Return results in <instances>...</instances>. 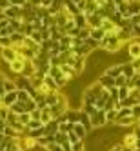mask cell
Segmentation results:
<instances>
[{"label":"cell","mask_w":140,"mask_h":151,"mask_svg":"<svg viewBox=\"0 0 140 151\" xmlns=\"http://www.w3.org/2000/svg\"><path fill=\"white\" fill-rule=\"evenodd\" d=\"M124 44L120 40H118L115 35H106L102 40H100V49H104V51H107V53H116V51H120V47H122Z\"/></svg>","instance_id":"1"},{"label":"cell","mask_w":140,"mask_h":151,"mask_svg":"<svg viewBox=\"0 0 140 151\" xmlns=\"http://www.w3.org/2000/svg\"><path fill=\"white\" fill-rule=\"evenodd\" d=\"M89 120H91V126H93V129L95 127H102L104 124H106V111H102V109H98L95 115H91L89 116Z\"/></svg>","instance_id":"2"},{"label":"cell","mask_w":140,"mask_h":151,"mask_svg":"<svg viewBox=\"0 0 140 151\" xmlns=\"http://www.w3.org/2000/svg\"><path fill=\"white\" fill-rule=\"evenodd\" d=\"M0 57H2V60H4V62H7V64H11L13 60H17V58H18L17 51H15L13 47H2V49H0Z\"/></svg>","instance_id":"3"},{"label":"cell","mask_w":140,"mask_h":151,"mask_svg":"<svg viewBox=\"0 0 140 151\" xmlns=\"http://www.w3.org/2000/svg\"><path fill=\"white\" fill-rule=\"evenodd\" d=\"M37 73V68L33 60H24V68H22V73H20V77H26V78H31L33 75Z\"/></svg>","instance_id":"4"},{"label":"cell","mask_w":140,"mask_h":151,"mask_svg":"<svg viewBox=\"0 0 140 151\" xmlns=\"http://www.w3.org/2000/svg\"><path fill=\"white\" fill-rule=\"evenodd\" d=\"M127 53H129V57H131V60L133 58H140V42L138 40H131V42H129Z\"/></svg>","instance_id":"5"},{"label":"cell","mask_w":140,"mask_h":151,"mask_svg":"<svg viewBox=\"0 0 140 151\" xmlns=\"http://www.w3.org/2000/svg\"><path fill=\"white\" fill-rule=\"evenodd\" d=\"M85 18H88V27H89V29H98V27L102 26V20H104L100 15H96V13L85 17Z\"/></svg>","instance_id":"6"},{"label":"cell","mask_w":140,"mask_h":151,"mask_svg":"<svg viewBox=\"0 0 140 151\" xmlns=\"http://www.w3.org/2000/svg\"><path fill=\"white\" fill-rule=\"evenodd\" d=\"M57 131H58V120H57V118H53V120H49L47 124H44V133L46 135L55 137Z\"/></svg>","instance_id":"7"},{"label":"cell","mask_w":140,"mask_h":151,"mask_svg":"<svg viewBox=\"0 0 140 151\" xmlns=\"http://www.w3.org/2000/svg\"><path fill=\"white\" fill-rule=\"evenodd\" d=\"M20 9L22 7H17V6H9L7 9H4V17L9 18V20H15V18H20Z\"/></svg>","instance_id":"8"},{"label":"cell","mask_w":140,"mask_h":151,"mask_svg":"<svg viewBox=\"0 0 140 151\" xmlns=\"http://www.w3.org/2000/svg\"><path fill=\"white\" fill-rule=\"evenodd\" d=\"M44 77H46V75H42V73H38V71H37V73L33 75V77L29 78V84H31V88H33L35 91L40 88L42 84H44Z\"/></svg>","instance_id":"9"},{"label":"cell","mask_w":140,"mask_h":151,"mask_svg":"<svg viewBox=\"0 0 140 151\" xmlns=\"http://www.w3.org/2000/svg\"><path fill=\"white\" fill-rule=\"evenodd\" d=\"M44 102H46L47 107L57 106V102H58V91H49V93H46L44 95Z\"/></svg>","instance_id":"10"},{"label":"cell","mask_w":140,"mask_h":151,"mask_svg":"<svg viewBox=\"0 0 140 151\" xmlns=\"http://www.w3.org/2000/svg\"><path fill=\"white\" fill-rule=\"evenodd\" d=\"M104 75H107V77H111V78L118 77V75H122V64H113V66H109V68L104 71Z\"/></svg>","instance_id":"11"},{"label":"cell","mask_w":140,"mask_h":151,"mask_svg":"<svg viewBox=\"0 0 140 151\" xmlns=\"http://www.w3.org/2000/svg\"><path fill=\"white\" fill-rule=\"evenodd\" d=\"M71 131H73L75 135H77V137H78L80 140H84L85 137H88V135H89L88 131H85V127H84V126H82L80 122H75V124H73V129H71Z\"/></svg>","instance_id":"12"},{"label":"cell","mask_w":140,"mask_h":151,"mask_svg":"<svg viewBox=\"0 0 140 151\" xmlns=\"http://www.w3.org/2000/svg\"><path fill=\"white\" fill-rule=\"evenodd\" d=\"M60 71L64 73V77H66V80H73L75 77H77V73H75V69L71 66H67V64H60Z\"/></svg>","instance_id":"13"},{"label":"cell","mask_w":140,"mask_h":151,"mask_svg":"<svg viewBox=\"0 0 140 151\" xmlns=\"http://www.w3.org/2000/svg\"><path fill=\"white\" fill-rule=\"evenodd\" d=\"M127 9L129 15H140V0H127Z\"/></svg>","instance_id":"14"},{"label":"cell","mask_w":140,"mask_h":151,"mask_svg":"<svg viewBox=\"0 0 140 151\" xmlns=\"http://www.w3.org/2000/svg\"><path fill=\"white\" fill-rule=\"evenodd\" d=\"M15 102H17V89L11 91V93H6L2 96V106H6V107H9V106L15 104Z\"/></svg>","instance_id":"15"},{"label":"cell","mask_w":140,"mask_h":151,"mask_svg":"<svg viewBox=\"0 0 140 151\" xmlns=\"http://www.w3.org/2000/svg\"><path fill=\"white\" fill-rule=\"evenodd\" d=\"M9 111H13L15 115L27 113V111H26V104H24V102H20V100H17L15 104H11V106H9Z\"/></svg>","instance_id":"16"},{"label":"cell","mask_w":140,"mask_h":151,"mask_svg":"<svg viewBox=\"0 0 140 151\" xmlns=\"http://www.w3.org/2000/svg\"><path fill=\"white\" fill-rule=\"evenodd\" d=\"M116 126H124V127H127V126H133V124H138V118L136 116H124V118H120V120H116L115 122Z\"/></svg>","instance_id":"17"},{"label":"cell","mask_w":140,"mask_h":151,"mask_svg":"<svg viewBox=\"0 0 140 151\" xmlns=\"http://www.w3.org/2000/svg\"><path fill=\"white\" fill-rule=\"evenodd\" d=\"M98 82H100V86H102L104 89H111V88H115V78L107 77V75H102V77L98 78Z\"/></svg>","instance_id":"18"},{"label":"cell","mask_w":140,"mask_h":151,"mask_svg":"<svg viewBox=\"0 0 140 151\" xmlns=\"http://www.w3.org/2000/svg\"><path fill=\"white\" fill-rule=\"evenodd\" d=\"M7 66H9V69H11L15 75H20V73H22V68H24V60L17 58V60H13L11 64H7Z\"/></svg>","instance_id":"19"},{"label":"cell","mask_w":140,"mask_h":151,"mask_svg":"<svg viewBox=\"0 0 140 151\" xmlns=\"http://www.w3.org/2000/svg\"><path fill=\"white\" fill-rule=\"evenodd\" d=\"M73 20H75V26H77L78 29H82V27H88V18H85V15H84V13L75 15V17H73Z\"/></svg>","instance_id":"20"},{"label":"cell","mask_w":140,"mask_h":151,"mask_svg":"<svg viewBox=\"0 0 140 151\" xmlns=\"http://www.w3.org/2000/svg\"><path fill=\"white\" fill-rule=\"evenodd\" d=\"M135 144H136V137H135L133 133H127V135L124 137L122 146H124V147H127V149H133V147H135Z\"/></svg>","instance_id":"21"},{"label":"cell","mask_w":140,"mask_h":151,"mask_svg":"<svg viewBox=\"0 0 140 151\" xmlns=\"http://www.w3.org/2000/svg\"><path fill=\"white\" fill-rule=\"evenodd\" d=\"M78 122H80V124H82V126L85 127V131H88V133H89V131H93V126H91V120H89V116L85 115L84 111H80V118H78Z\"/></svg>","instance_id":"22"},{"label":"cell","mask_w":140,"mask_h":151,"mask_svg":"<svg viewBox=\"0 0 140 151\" xmlns=\"http://www.w3.org/2000/svg\"><path fill=\"white\" fill-rule=\"evenodd\" d=\"M135 73H136V71L133 69V66H131L129 62H127V64H122V75H124L126 78H131Z\"/></svg>","instance_id":"23"},{"label":"cell","mask_w":140,"mask_h":151,"mask_svg":"<svg viewBox=\"0 0 140 151\" xmlns=\"http://www.w3.org/2000/svg\"><path fill=\"white\" fill-rule=\"evenodd\" d=\"M51 142H55V140H53V137H49V135H42V137L37 138V146H40V147H46Z\"/></svg>","instance_id":"24"},{"label":"cell","mask_w":140,"mask_h":151,"mask_svg":"<svg viewBox=\"0 0 140 151\" xmlns=\"http://www.w3.org/2000/svg\"><path fill=\"white\" fill-rule=\"evenodd\" d=\"M2 86H4V91H6V93H11V91H15V89H17L15 80H9V78H4Z\"/></svg>","instance_id":"25"},{"label":"cell","mask_w":140,"mask_h":151,"mask_svg":"<svg viewBox=\"0 0 140 151\" xmlns=\"http://www.w3.org/2000/svg\"><path fill=\"white\" fill-rule=\"evenodd\" d=\"M49 120H53V116H51L49 107H46V109H42V111H40V122H42V124H47Z\"/></svg>","instance_id":"26"},{"label":"cell","mask_w":140,"mask_h":151,"mask_svg":"<svg viewBox=\"0 0 140 151\" xmlns=\"http://www.w3.org/2000/svg\"><path fill=\"white\" fill-rule=\"evenodd\" d=\"M17 100H20V102H27V100H31V95L27 93V91H24V89H17Z\"/></svg>","instance_id":"27"},{"label":"cell","mask_w":140,"mask_h":151,"mask_svg":"<svg viewBox=\"0 0 140 151\" xmlns=\"http://www.w3.org/2000/svg\"><path fill=\"white\" fill-rule=\"evenodd\" d=\"M53 140H55V144L62 146V144H66V142H67V135H66V133L57 131V133H55V137H53Z\"/></svg>","instance_id":"28"},{"label":"cell","mask_w":140,"mask_h":151,"mask_svg":"<svg viewBox=\"0 0 140 151\" xmlns=\"http://www.w3.org/2000/svg\"><path fill=\"white\" fill-rule=\"evenodd\" d=\"M89 37L93 38V40H96V42H100L104 37H106V33H104V31L98 27V29H91V33H89Z\"/></svg>","instance_id":"29"},{"label":"cell","mask_w":140,"mask_h":151,"mask_svg":"<svg viewBox=\"0 0 140 151\" xmlns=\"http://www.w3.org/2000/svg\"><path fill=\"white\" fill-rule=\"evenodd\" d=\"M44 124H42L40 120H29L27 122V126H26V135L29 133V131H33V129H38V127H42Z\"/></svg>","instance_id":"30"},{"label":"cell","mask_w":140,"mask_h":151,"mask_svg":"<svg viewBox=\"0 0 140 151\" xmlns=\"http://www.w3.org/2000/svg\"><path fill=\"white\" fill-rule=\"evenodd\" d=\"M44 86H47V88L51 89V91H58V88H57V84H55V80H53L49 75H46L44 77Z\"/></svg>","instance_id":"31"},{"label":"cell","mask_w":140,"mask_h":151,"mask_svg":"<svg viewBox=\"0 0 140 151\" xmlns=\"http://www.w3.org/2000/svg\"><path fill=\"white\" fill-rule=\"evenodd\" d=\"M29 120H31V115H29V113H22V115H17V122H18V124H22L24 127L27 126V122H29Z\"/></svg>","instance_id":"32"},{"label":"cell","mask_w":140,"mask_h":151,"mask_svg":"<svg viewBox=\"0 0 140 151\" xmlns=\"http://www.w3.org/2000/svg\"><path fill=\"white\" fill-rule=\"evenodd\" d=\"M84 44L88 46V47H89L91 51H93V49H100V42H96V40H93L91 37H89V38H85V40H84Z\"/></svg>","instance_id":"33"},{"label":"cell","mask_w":140,"mask_h":151,"mask_svg":"<svg viewBox=\"0 0 140 151\" xmlns=\"http://www.w3.org/2000/svg\"><path fill=\"white\" fill-rule=\"evenodd\" d=\"M116 118V109H107L106 111V124H113Z\"/></svg>","instance_id":"34"},{"label":"cell","mask_w":140,"mask_h":151,"mask_svg":"<svg viewBox=\"0 0 140 151\" xmlns=\"http://www.w3.org/2000/svg\"><path fill=\"white\" fill-rule=\"evenodd\" d=\"M89 33H91L89 27H82V29H78V37H77V38L85 40V38H89Z\"/></svg>","instance_id":"35"},{"label":"cell","mask_w":140,"mask_h":151,"mask_svg":"<svg viewBox=\"0 0 140 151\" xmlns=\"http://www.w3.org/2000/svg\"><path fill=\"white\" fill-rule=\"evenodd\" d=\"M127 78L124 77V75H118V77H115V88H122V86H126Z\"/></svg>","instance_id":"36"},{"label":"cell","mask_w":140,"mask_h":151,"mask_svg":"<svg viewBox=\"0 0 140 151\" xmlns=\"http://www.w3.org/2000/svg\"><path fill=\"white\" fill-rule=\"evenodd\" d=\"M129 96V89L126 88V86H122V88H118V100H124Z\"/></svg>","instance_id":"37"},{"label":"cell","mask_w":140,"mask_h":151,"mask_svg":"<svg viewBox=\"0 0 140 151\" xmlns=\"http://www.w3.org/2000/svg\"><path fill=\"white\" fill-rule=\"evenodd\" d=\"M129 33H131V38H140V26H131L129 27Z\"/></svg>","instance_id":"38"},{"label":"cell","mask_w":140,"mask_h":151,"mask_svg":"<svg viewBox=\"0 0 140 151\" xmlns=\"http://www.w3.org/2000/svg\"><path fill=\"white\" fill-rule=\"evenodd\" d=\"M84 140H77V142L71 144V151H84Z\"/></svg>","instance_id":"39"},{"label":"cell","mask_w":140,"mask_h":151,"mask_svg":"<svg viewBox=\"0 0 140 151\" xmlns=\"http://www.w3.org/2000/svg\"><path fill=\"white\" fill-rule=\"evenodd\" d=\"M69 2H73V4H75V7H77L80 13L84 11V7H85V0H69Z\"/></svg>","instance_id":"40"},{"label":"cell","mask_w":140,"mask_h":151,"mask_svg":"<svg viewBox=\"0 0 140 151\" xmlns=\"http://www.w3.org/2000/svg\"><path fill=\"white\" fill-rule=\"evenodd\" d=\"M44 149H46V151H64V149H62V147H60L58 144H55V142H51V144H47V146H46Z\"/></svg>","instance_id":"41"},{"label":"cell","mask_w":140,"mask_h":151,"mask_svg":"<svg viewBox=\"0 0 140 151\" xmlns=\"http://www.w3.org/2000/svg\"><path fill=\"white\" fill-rule=\"evenodd\" d=\"M129 64L133 66V69H135L136 73H140V58H133V60L129 62Z\"/></svg>","instance_id":"42"},{"label":"cell","mask_w":140,"mask_h":151,"mask_svg":"<svg viewBox=\"0 0 140 151\" xmlns=\"http://www.w3.org/2000/svg\"><path fill=\"white\" fill-rule=\"evenodd\" d=\"M131 115H133V116H136V118L140 116V104H135V106L131 107Z\"/></svg>","instance_id":"43"},{"label":"cell","mask_w":140,"mask_h":151,"mask_svg":"<svg viewBox=\"0 0 140 151\" xmlns=\"http://www.w3.org/2000/svg\"><path fill=\"white\" fill-rule=\"evenodd\" d=\"M77 140H80V138H78L77 135H75L73 131H69V133H67V142H69V144H73V142H77Z\"/></svg>","instance_id":"44"},{"label":"cell","mask_w":140,"mask_h":151,"mask_svg":"<svg viewBox=\"0 0 140 151\" xmlns=\"http://www.w3.org/2000/svg\"><path fill=\"white\" fill-rule=\"evenodd\" d=\"M26 2H27V0H9V4H11V6H17V7H22Z\"/></svg>","instance_id":"45"},{"label":"cell","mask_w":140,"mask_h":151,"mask_svg":"<svg viewBox=\"0 0 140 151\" xmlns=\"http://www.w3.org/2000/svg\"><path fill=\"white\" fill-rule=\"evenodd\" d=\"M29 115H31V120H40V109H33Z\"/></svg>","instance_id":"46"},{"label":"cell","mask_w":140,"mask_h":151,"mask_svg":"<svg viewBox=\"0 0 140 151\" xmlns=\"http://www.w3.org/2000/svg\"><path fill=\"white\" fill-rule=\"evenodd\" d=\"M9 6H11V4H9V0H0V11H4V9H7Z\"/></svg>","instance_id":"47"},{"label":"cell","mask_w":140,"mask_h":151,"mask_svg":"<svg viewBox=\"0 0 140 151\" xmlns=\"http://www.w3.org/2000/svg\"><path fill=\"white\" fill-rule=\"evenodd\" d=\"M9 26V18H4V20H0V29H4Z\"/></svg>","instance_id":"48"},{"label":"cell","mask_w":140,"mask_h":151,"mask_svg":"<svg viewBox=\"0 0 140 151\" xmlns=\"http://www.w3.org/2000/svg\"><path fill=\"white\" fill-rule=\"evenodd\" d=\"M133 135H135L136 138H140V124H136V126H135V131H133Z\"/></svg>","instance_id":"49"},{"label":"cell","mask_w":140,"mask_h":151,"mask_svg":"<svg viewBox=\"0 0 140 151\" xmlns=\"http://www.w3.org/2000/svg\"><path fill=\"white\" fill-rule=\"evenodd\" d=\"M122 149H124V146H122V144H116V146H113L109 151H122Z\"/></svg>","instance_id":"50"},{"label":"cell","mask_w":140,"mask_h":151,"mask_svg":"<svg viewBox=\"0 0 140 151\" xmlns=\"http://www.w3.org/2000/svg\"><path fill=\"white\" fill-rule=\"evenodd\" d=\"M4 127H6V120H0V133L4 131Z\"/></svg>","instance_id":"51"},{"label":"cell","mask_w":140,"mask_h":151,"mask_svg":"<svg viewBox=\"0 0 140 151\" xmlns=\"http://www.w3.org/2000/svg\"><path fill=\"white\" fill-rule=\"evenodd\" d=\"M135 147H136V149H140V138H136V144H135Z\"/></svg>","instance_id":"52"},{"label":"cell","mask_w":140,"mask_h":151,"mask_svg":"<svg viewBox=\"0 0 140 151\" xmlns=\"http://www.w3.org/2000/svg\"><path fill=\"white\" fill-rule=\"evenodd\" d=\"M6 137H4V133H0V144H2V140H4Z\"/></svg>","instance_id":"53"},{"label":"cell","mask_w":140,"mask_h":151,"mask_svg":"<svg viewBox=\"0 0 140 151\" xmlns=\"http://www.w3.org/2000/svg\"><path fill=\"white\" fill-rule=\"evenodd\" d=\"M4 18H6V17H4V13H0V20H4Z\"/></svg>","instance_id":"54"},{"label":"cell","mask_w":140,"mask_h":151,"mask_svg":"<svg viewBox=\"0 0 140 151\" xmlns=\"http://www.w3.org/2000/svg\"><path fill=\"white\" fill-rule=\"evenodd\" d=\"M122 151H131V149H127V147H124V149H122Z\"/></svg>","instance_id":"55"},{"label":"cell","mask_w":140,"mask_h":151,"mask_svg":"<svg viewBox=\"0 0 140 151\" xmlns=\"http://www.w3.org/2000/svg\"><path fill=\"white\" fill-rule=\"evenodd\" d=\"M131 151H140V149H136V147H133V149H131Z\"/></svg>","instance_id":"56"},{"label":"cell","mask_w":140,"mask_h":151,"mask_svg":"<svg viewBox=\"0 0 140 151\" xmlns=\"http://www.w3.org/2000/svg\"><path fill=\"white\" fill-rule=\"evenodd\" d=\"M0 104H2V96H0Z\"/></svg>","instance_id":"57"},{"label":"cell","mask_w":140,"mask_h":151,"mask_svg":"<svg viewBox=\"0 0 140 151\" xmlns=\"http://www.w3.org/2000/svg\"><path fill=\"white\" fill-rule=\"evenodd\" d=\"M138 122H140V116H138Z\"/></svg>","instance_id":"58"},{"label":"cell","mask_w":140,"mask_h":151,"mask_svg":"<svg viewBox=\"0 0 140 151\" xmlns=\"http://www.w3.org/2000/svg\"><path fill=\"white\" fill-rule=\"evenodd\" d=\"M138 124H140V122H138Z\"/></svg>","instance_id":"59"}]
</instances>
